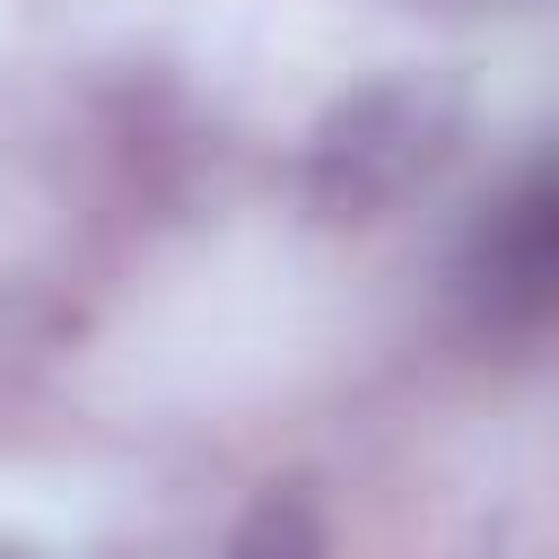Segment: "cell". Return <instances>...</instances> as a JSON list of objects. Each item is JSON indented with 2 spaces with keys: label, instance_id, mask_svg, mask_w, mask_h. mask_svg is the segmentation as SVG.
I'll list each match as a JSON object with an SVG mask.
<instances>
[{
  "label": "cell",
  "instance_id": "7a4b0ae2",
  "mask_svg": "<svg viewBox=\"0 0 559 559\" xmlns=\"http://www.w3.org/2000/svg\"><path fill=\"white\" fill-rule=\"evenodd\" d=\"M227 559H314V524H306V507H297V498H262Z\"/></svg>",
  "mask_w": 559,
  "mask_h": 559
},
{
  "label": "cell",
  "instance_id": "6da1fadb",
  "mask_svg": "<svg viewBox=\"0 0 559 559\" xmlns=\"http://www.w3.org/2000/svg\"><path fill=\"white\" fill-rule=\"evenodd\" d=\"M550 271H559V245H550V175L533 166L489 210V227L472 236V297L489 306V323H542Z\"/></svg>",
  "mask_w": 559,
  "mask_h": 559
}]
</instances>
